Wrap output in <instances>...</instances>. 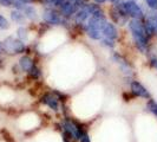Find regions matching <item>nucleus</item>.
Masks as SVG:
<instances>
[{
    "instance_id": "2eb2a0df",
    "label": "nucleus",
    "mask_w": 157,
    "mask_h": 142,
    "mask_svg": "<svg viewBox=\"0 0 157 142\" xmlns=\"http://www.w3.org/2000/svg\"><path fill=\"white\" fill-rule=\"evenodd\" d=\"M145 108H147V110L149 111L152 116H155V117L157 118V101L156 100H154L152 97L149 98V100H147V101H145Z\"/></svg>"
},
{
    "instance_id": "aec40b11",
    "label": "nucleus",
    "mask_w": 157,
    "mask_h": 142,
    "mask_svg": "<svg viewBox=\"0 0 157 142\" xmlns=\"http://www.w3.org/2000/svg\"><path fill=\"white\" fill-rule=\"evenodd\" d=\"M78 142H91V137H90V134H89V132H87L86 129L83 130V133L80 135Z\"/></svg>"
},
{
    "instance_id": "9b49d317",
    "label": "nucleus",
    "mask_w": 157,
    "mask_h": 142,
    "mask_svg": "<svg viewBox=\"0 0 157 142\" xmlns=\"http://www.w3.org/2000/svg\"><path fill=\"white\" fill-rule=\"evenodd\" d=\"M20 11L24 13V16L27 19V22L37 23L40 19V13L38 12V10L34 5H25Z\"/></svg>"
},
{
    "instance_id": "ddd939ff",
    "label": "nucleus",
    "mask_w": 157,
    "mask_h": 142,
    "mask_svg": "<svg viewBox=\"0 0 157 142\" xmlns=\"http://www.w3.org/2000/svg\"><path fill=\"white\" fill-rule=\"evenodd\" d=\"M16 37L18 39H20L24 43H29L30 40V30L29 27L25 25V26H18L16 31Z\"/></svg>"
},
{
    "instance_id": "393cba45",
    "label": "nucleus",
    "mask_w": 157,
    "mask_h": 142,
    "mask_svg": "<svg viewBox=\"0 0 157 142\" xmlns=\"http://www.w3.org/2000/svg\"><path fill=\"white\" fill-rule=\"evenodd\" d=\"M94 4H97V5H101V6H103L104 4H106L108 2V0H92Z\"/></svg>"
},
{
    "instance_id": "6e6552de",
    "label": "nucleus",
    "mask_w": 157,
    "mask_h": 142,
    "mask_svg": "<svg viewBox=\"0 0 157 142\" xmlns=\"http://www.w3.org/2000/svg\"><path fill=\"white\" fill-rule=\"evenodd\" d=\"M78 10L79 8L75 4H72L71 1H69V0H66L63 5L58 8L60 16L63 17L64 19H66V20H72V18H73V16L76 14V12Z\"/></svg>"
},
{
    "instance_id": "f3484780",
    "label": "nucleus",
    "mask_w": 157,
    "mask_h": 142,
    "mask_svg": "<svg viewBox=\"0 0 157 142\" xmlns=\"http://www.w3.org/2000/svg\"><path fill=\"white\" fill-rule=\"evenodd\" d=\"M98 43H99L101 46L105 47V49H108V50H113V49L116 47V40L109 39V38H104V37H103Z\"/></svg>"
},
{
    "instance_id": "5701e85b",
    "label": "nucleus",
    "mask_w": 157,
    "mask_h": 142,
    "mask_svg": "<svg viewBox=\"0 0 157 142\" xmlns=\"http://www.w3.org/2000/svg\"><path fill=\"white\" fill-rule=\"evenodd\" d=\"M149 63L150 65L155 69V70H157V56L156 55H151L149 58Z\"/></svg>"
},
{
    "instance_id": "412c9836",
    "label": "nucleus",
    "mask_w": 157,
    "mask_h": 142,
    "mask_svg": "<svg viewBox=\"0 0 157 142\" xmlns=\"http://www.w3.org/2000/svg\"><path fill=\"white\" fill-rule=\"evenodd\" d=\"M69 1H71L72 4H75L78 8L84 7L87 2H89V0H69Z\"/></svg>"
},
{
    "instance_id": "f257e3e1",
    "label": "nucleus",
    "mask_w": 157,
    "mask_h": 142,
    "mask_svg": "<svg viewBox=\"0 0 157 142\" xmlns=\"http://www.w3.org/2000/svg\"><path fill=\"white\" fill-rule=\"evenodd\" d=\"M126 29L130 33V37L132 39V43H134L136 50L138 52H141L142 55H149L151 39L145 33L143 20L130 19L128 25H126Z\"/></svg>"
},
{
    "instance_id": "423d86ee",
    "label": "nucleus",
    "mask_w": 157,
    "mask_h": 142,
    "mask_svg": "<svg viewBox=\"0 0 157 142\" xmlns=\"http://www.w3.org/2000/svg\"><path fill=\"white\" fill-rule=\"evenodd\" d=\"M39 101L43 105L47 107L51 111H53V112H59L60 102H59V100L57 98V96H56L52 91L44 93V94L40 96Z\"/></svg>"
},
{
    "instance_id": "f03ea898",
    "label": "nucleus",
    "mask_w": 157,
    "mask_h": 142,
    "mask_svg": "<svg viewBox=\"0 0 157 142\" xmlns=\"http://www.w3.org/2000/svg\"><path fill=\"white\" fill-rule=\"evenodd\" d=\"M60 128H62L63 134L73 142H78L83 130H85V128L79 121H77L76 118L69 117V116H64L63 120L60 121Z\"/></svg>"
},
{
    "instance_id": "0eeeda50",
    "label": "nucleus",
    "mask_w": 157,
    "mask_h": 142,
    "mask_svg": "<svg viewBox=\"0 0 157 142\" xmlns=\"http://www.w3.org/2000/svg\"><path fill=\"white\" fill-rule=\"evenodd\" d=\"M129 87H130V93L134 95L135 97L137 98H143V100H149L151 98V94L150 91L142 84L140 81H136V79H132L130 83H129Z\"/></svg>"
},
{
    "instance_id": "dca6fc26",
    "label": "nucleus",
    "mask_w": 157,
    "mask_h": 142,
    "mask_svg": "<svg viewBox=\"0 0 157 142\" xmlns=\"http://www.w3.org/2000/svg\"><path fill=\"white\" fill-rule=\"evenodd\" d=\"M41 75H43V72L40 70V68L36 64L33 68H32L31 70L27 72V76H29V78H31L32 81H38L40 79L41 77Z\"/></svg>"
},
{
    "instance_id": "39448f33",
    "label": "nucleus",
    "mask_w": 157,
    "mask_h": 142,
    "mask_svg": "<svg viewBox=\"0 0 157 142\" xmlns=\"http://www.w3.org/2000/svg\"><path fill=\"white\" fill-rule=\"evenodd\" d=\"M123 8L125 11L126 16L129 19H136V20H143L145 17V11L135 0H123Z\"/></svg>"
},
{
    "instance_id": "1a4fd4ad",
    "label": "nucleus",
    "mask_w": 157,
    "mask_h": 142,
    "mask_svg": "<svg viewBox=\"0 0 157 142\" xmlns=\"http://www.w3.org/2000/svg\"><path fill=\"white\" fill-rule=\"evenodd\" d=\"M102 34L104 38L117 40L118 38H119V31H118L117 25H115L112 22H110V20L108 19V22L104 24V26H103Z\"/></svg>"
},
{
    "instance_id": "b1692460",
    "label": "nucleus",
    "mask_w": 157,
    "mask_h": 142,
    "mask_svg": "<svg viewBox=\"0 0 157 142\" xmlns=\"http://www.w3.org/2000/svg\"><path fill=\"white\" fill-rule=\"evenodd\" d=\"M24 4H27V5H33L34 2H38V0H20Z\"/></svg>"
},
{
    "instance_id": "9d476101",
    "label": "nucleus",
    "mask_w": 157,
    "mask_h": 142,
    "mask_svg": "<svg viewBox=\"0 0 157 142\" xmlns=\"http://www.w3.org/2000/svg\"><path fill=\"white\" fill-rule=\"evenodd\" d=\"M18 66L20 68V70L21 72H25V73H27L29 71L31 70L32 68L36 65V61H34V58L32 57L30 53H24L19 57V59H18Z\"/></svg>"
},
{
    "instance_id": "20e7f679",
    "label": "nucleus",
    "mask_w": 157,
    "mask_h": 142,
    "mask_svg": "<svg viewBox=\"0 0 157 142\" xmlns=\"http://www.w3.org/2000/svg\"><path fill=\"white\" fill-rule=\"evenodd\" d=\"M2 41V46L5 51V56H21L27 53V44L18 39L16 36H7L5 37Z\"/></svg>"
},
{
    "instance_id": "a878e982",
    "label": "nucleus",
    "mask_w": 157,
    "mask_h": 142,
    "mask_svg": "<svg viewBox=\"0 0 157 142\" xmlns=\"http://www.w3.org/2000/svg\"><path fill=\"white\" fill-rule=\"evenodd\" d=\"M5 56V51H4V46H2V41L0 40V57Z\"/></svg>"
},
{
    "instance_id": "cd10ccee",
    "label": "nucleus",
    "mask_w": 157,
    "mask_h": 142,
    "mask_svg": "<svg viewBox=\"0 0 157 142\" xmlns=\"http://www.w3.org/2000/svg\"><path fill=\"white\" fill-rule=\"evenodd\" d=\"M121 0H108V2L109 4H111V5H113V4H117V2H119Z\"/></svg>"
},
{
    "instance_id": "7ed1b4c3",
    "label": "nucleus",
    "mask_w": 157,
    "mask_h": 142,
    "mask_svg": "<svg viewBox=\"0 0 157 142\" xmlns=\"http://www.w3.org/2000/svg\"><path fill=\"white\" fill-rule=\"evenodd\" d=\"M40 19L47 26H71V20H66L60 16L57 8L44 7L40 12Z\"/></svg>"
},
{
    "instance_id": "4be33fe9",
    "label": "nucleus",
    "mask_w": 157,
    "mask_h": 142,
    "mask_svg": "<svg viewBox=\"0 0 157 142\" xmlns=\"http://www.w3.org/2000/svg\"><path fill=\"white\" fill-rule=\"evenodd\" d=\"M13 0H0V7L4 8H12Z\"/></svg>"
},
{
    "instance_id": "f8f14e48",
    "label": "nucleus",
    "mask_w": 157,
    "mask_h": 142,
    "mask_svg": "<svg viewBox=\"0 0 157 142\" xmlns=\"http://www.w3.org/2000/svg\"><path fill=\"white\" fill-rule=\"evenodd\" d=\"M10 20L13 24L18 25V26H25L27 24V19L25 18L23 12L20 10H16V8H11V11H10Z\"/></svg>"
},
{
    "instance_id": "a211bd4d",
    "label": "nucleus",
    "mask_w": 157,
    "mask_h": 142,
    "mask_svg": "<svg viewBox=\"0 0 157 142\" xmlns=\"http://www.w3.org/2000/svg\"><path fill=\"white\" fill-rule=\"evenodd\" d=\"M11 27V23H10V20H8L6 17L4 16V14H1L0 13V30H2V31H6Z\"/></svg>"
},
{
    "instance_id": "bb28decb",
    "label": "nucleus",
    "mask_w": 157,
    "mask_h": 142,
    "mask_svg": "<svg viewBox=\"0 0 157 142\" xmlns=\"http://www.w3.org/2000/svg\"><path fill=\"white\" fill-rule=\"evenodd\" d=\"M63 142H73L72 140H70L67 136H65V135L63 134Z\"/></svg>"
},
{
    "instance_id": "c85d7f7f",
    "label": "nucleus",
    "mask_w": 157,
    "mask_h": 142,
    "mask_svg": "<svg viewBox=\"0 0 157 142\" xmlns=\"http://www.w3.org/2000/svg\"><path fill=\"white\" fill-rule=\"evenodd\" d=\"M135 1H136V0H135Z\"/></svg>"
},
{
    "instance_id": "6ab92c4d",
    "label": "nucleus",
    "mask_w": 157,
    "mask_h": 142,
    "mask_svg": "<svg viewBox=\"0 0 157 142\" xmlns=\"http://www.w3.org/2000/svg\"><path fill=\"white\" fill-rule=\"evenodd\" d=\"M144 4L150 11H157V0H144Z\"/></svg>"
},
{
    "instance_id": "4468645a",
    "label": "nucleus",
    "mask_w": 157,
    "mask_h": 142,
    "mask_svg": "<svg viewBox=\"0 0 157 142\" xmlns=\"http://www.w3.org/2000/svg\"><path fill=\"white\" fill-rule=\"evenodd\" d=\"M66 0H38L40 5L44 7H51V8H58L60 7Z\"/></svg>"
}]
</instances>
